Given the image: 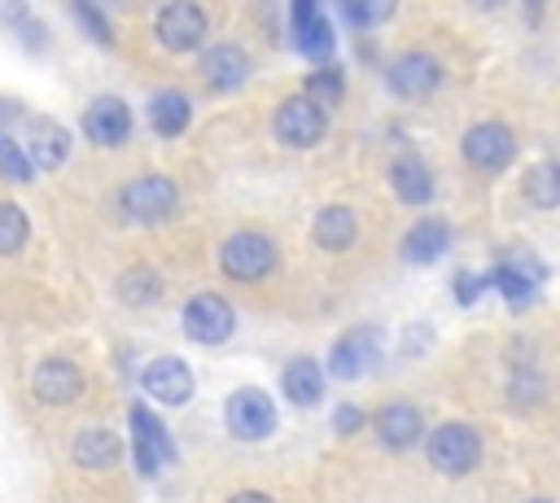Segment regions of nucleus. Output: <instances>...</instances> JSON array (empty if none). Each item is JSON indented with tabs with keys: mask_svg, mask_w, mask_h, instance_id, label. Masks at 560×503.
<instances>
[{
	"mask_svg": "<svg viewBox=\"0 0 560 503\" xmlns=\"http://www.w3.org/2000/svg\"><path fill=\"white\" fill-rule=\"evenodd\" d=\"M26 232H31V223H26L22 206L0 201V254H18L26 245Z\"/></svg>",
	"mask_w": 560,
	"mask_h": 503,
	"instance_id": "27",
	"label": "nucleus"
},
{
	"mask_svg": "<svg viewBox=\"0 0 560 503\" xmlns=\"http://www.w3.org/2000/svg\"><path fill=\"white\" fill-rule=\"evenodd\" d=\"M389 184L407 206H424L433 197V175H429V166L420 157H398L394 171H389Z\"/></svg>",
	"mask_w": 560,
	"mask_h": 503,
	"instance_id": "21",
	"label": "nucleus"
},
{
	"mask_svg": "<svg viewBox=\"0 0 560 503\" xmlns=\"http://www.w3.org/2000/svg\"><path fill=\"white\" fill-rule=\"evenodd\" d=\"M298 48L306 57H315V61H328V52H332V26H328L324 13H315L311 22L298 26Z\"/></svg>",
	"mask_w": 560,
	"mask_h": 503,
	"instance_id": "26",
	"label": "nucleus"
},
{
	"mask_svg": "<svg viewBox=\"0 0 560 503\" xmlns=\"http://www.w3.org/2000/svg\"><path fill=\"white\" fill-rule=\"evenodd\" d=\"M424 455H429V464H433L438 472L464 477V472H472V468L481 464V437H477L468 424H442V429H433Z\"/></svg>",
	"mask_w": 560,
	"mask_h": 503,
	"instance_id": "1",
	"label": "nucleus"
},
{
	"mask_svg": "<svg viewBox=\"0 0 560 503\" xmlns=\"http://www.w3.org/2000/svg\"><path fill=\"white\" fill-rule=\"evenodd\" d=\"M420 429H424V420H420V411L411 402H389V407L376 411V433L394 451H407L420 437Z\"/></svg>",
	"mask_w": 560,
	"mask_h": 503,
	"instance_id": "16",
	"label": "nucleus"
},
{
	"mask_svg": "<svg viewBox=\"0 0 560 503\" xmlns=\"http://www.w3.org/2000/svg\"><path fill=\"white\" fill-rule=\"evenodd\" d=\"M486 284H494L512 306H521V302L529 297V280H525V271H516V267H494V271L486 276Z\"/></svg>",
	"mask_w": 560,
	"mask_h": 503,
	"instance_id": "29",
	"label": "nucleus"
},
{
	"mask_svg": "<svg viewBox=\"0 0 560 503\" xmlns=\"http://www.w3.org/2000/svg\"><path fill=\"white\" fill-rule=\"evenodd\" d=\"M66 153H70V136H66L61 127H44V131H39V140L31 144V166L52 171V166H61V162H66Z\"/></svg>",
	"mask_w": 560,
	"mask_h": 503,
	"instance_id": "25",
	"label": "nucleus"
},
{
	"mask_svg": "<svg viewBox=\"0 0 560 503\" xmlns=\"http://www.w3.org/2000/svg\"><path fill=\"white\" fill-rule=\"evenodd\" d=\"M228 503H271L267 494H258V490H241V494H232Z\"/></svg>",
	"mask_w": 560,
	"mask_h": 503,
	"instance_id": "35",
	"label": "nucleus"
},
{
	"mask_svg": "<svg viewBox=\"0 0 560 503\" xmlns=\"http://www.w3.org/2000/svg\"><path fill=\"white\" fill-rule=\"evenodd\" d=\"M118 201H122V210H127L131 219H140V223H158V219L175 214L179 192H175V184H171L166 175H140V179H131V184L122 188Z\"/></svg>",
	"mask_w": 560,
	"mask_h": 503,
	"instance_id": "6",
	"label": "nucleus"
},
{
	"mask_svg": "<svg viewBox=\"0 0 560 503\" xmlns=\"http://www.w3.org/2000/svg\"><path fill=\"white\" fill-rule=\"evenodd\" d=\"M385 79L398 96H429L442 83V61L429 52H402L385 66Z\"/></svg>",
	"mask_w": 560,
	"mask_h": 503,
	"instance_id": "10",
	"label": "nucleus"
},
{
	"mask_svg": "<svg viewBox=\"0 0 560 503\" xmlns=\"http://www.w3.org/2000/svg\"><path fill=\"white\" fill-rule=\"evenodd\" d=\"M376 359H381V332L363 324V328H350L346 337H337V346L328 354V367H332L337 381H354V376L372 372Z\"/></svg>",
	"mask_w": 560,
	"mask_h": 503,
	"instance_id": "8",
	"label": "nucleus"
},
{
	"mask_svg": "<svg viewBox=\"0 0 560 503\" xmlns=\"http://www.w3.org/2000/svg\"><path fill=\"white\" fill-rule=\"evenodd\" d=\"M446 245H451V227H446V219H420L411 232H407V241H402V254L411 258V262H433V258H442L446 254Z\"/></svg>",
	"mask_w": 560,
	"mask_h": 503,
	"instance_id": "19",
	"label": "nucleus"
},
{
	"mask_svg": "<svg viewBox=\"0 0 560 503\" xmlns=\"http://www.w3.org/2000/svg\"><path fill=\"white\" fill-rule=\"evenodd\" d=\"M529 503H551V499H529Z\"/></svg>",
	"mask_w": 560,
	"mask_h": 503,
	"instance_id": "36",
	"label": "nucleus"
},
{
	"mask_svg": "<svg viewBox=\"0 0 560 503\" xmlns=\"http://www.w3.org/2000/svg\"><path fill=\"white\" fill-rule=\"evenodd\" d=\"M359 236V223H354V210L350 206H324L319 219H315V245H324L328 254H341L350 249Z\"/></svg>",
	"mask_w": 560,
	"mask_h": 503,
	"instance_id": "17",
	"label": "nucleus"
},
{
	"mask_svg": "<svg viewBox=\"0 0 560 503\" xmlns=\"http://www.w3.org/2000/svg\"><path fill=\"white\" fill-rule=\"evenodd\" d=\"M74 17H79V22H83V26L92 31V39H96V44H114V35H109L105 17H101V13L92 9V4H74Z\"/></svg>",
	"mask_w": 560,
	"mask_h": 503,
	"instance_id": "31",
	"label": "nucleus"
},
{
	"mask_svg": "<svg viewBox=\"0 0 560 503\" xmlns=\"http://www.w3.org/2000/svg\"><path fill=\"white\" fill-rule=\"evenodd\" d=\"M223 420H228V433L241 437V442H258L276 429V407L262 389H236L228 402H223Z\"/></svg>",
	"mask_w": 560,
	"mask_h": 503,
	"instance_id": "3",
	"label": "nucleus"
},
{
	"mask_svg": "<svg viewBox=\"0 0 560 503\" xmlns=\"http://www.w3.org/2000/svg\"><path fill=\"white\" fill-rule=\"evenodd\" d=\"M245 74H249V57H245L236 44H214V48L201 57V79H206V87H214V92L241 87Z\"/></svg>",
	"mask_w": 560,
	"mask_h": 503,
	"instance_id": "15",
	"label": "nucleus"
},
{
	"mask_svg": "<svg viewBox=\"0 0 560 503\" xmlns=\"http://www.w3.org/2000/svg\"><path fill=\"white\" fill-rule=\"evenodd\" d=\"M188 118H192V105L184 92H158L149 105V122L158 136H179L188 127Z\"/></svg>",
	"mask_w": 560,
	"mask_h": 503,
	"instance_id": "22",
	"label": "nucleus"
},
{
	"mask_svg": "<svg viewBox=\"0 0 560 503\" xmlns=\"http://www.w3.org/2000/svg\"><path fill=\"white\" fill-rule=\"evenodd\" d=\"M341 92H346V79H341L337 66H324V70H315V74L306 79V101H311L315 109L341 105Z\"/></svg>",
	"mask_w": 560,
	"mask_h": 503,
	"instance_id": "24",
	"label": "nucleus"
},
{
	"mask_svg": "<svg viewBox=\"0 0 560 503\" xmlns=\"http://www.w3.org/2000/svg\"><path fill=\"white\" fill-rule=\"evenodd\" d=\"M276 136L293 149H311L324 140V109H315L306 96H293L276 114Z\"/></svg>",
	"mask_w": 560,
	"mask_h": 503,
	"instance_id": "11",
	"label": "nucleus"
},
{
	"mask_svg": "<svg viewBox=\"0 0 560 503\" xmlns=\"http://www.w3.org/2000/svg\"><path fill=\"white\" fill-rule=\"evenodd\" d=\"M363 424V411L359 407H337V416H332V429L337 433H354Z\"/></svg>",
	"mask_w": 560,
	"mask_h": 503,
	"instance_id": "34",
	"label": "nucleus"
},
{
	"mask_svg": "<svg viewBox=\"0 0 560 503\" xmlns=\"http://www.w3.org/2000/svg\"><path fill=\"white\" fill-rule=\"evenodd\" d=\"M118 293H122L131 306H140V302H153V297L162 293V284H158V276H153L149 267H136V271H127V276H122Z\"/></svg>",
	"mask_w": 560,
	"mask_h": 503,
	"instance_id": "28",
	"label": "nucleus"
},
{
	"mask_svg": "<svg viewBox=\"0 0 560 503\" xmlns=\"http://www.w3.org/2000/svg\"><path fill=\"white\" fill-rule=\"evenodd\" d=\"M341 13H346V22H354V26H368V22H376V17H389V4H341Z\"/></svg>",
	"mask_w": 560,
	"mask_h": 503,
	"instance_id": "32",
	"label": "nucleus"
},
{
	"mask_svg": "<svg viewBox=\"0 0 560 503\" xmlns=\"http://www.w3.org/2000/svg\"><path fill=\"white\" fill-rule=\"evenodd\" d=\"M83 131L96 144H122L127 131H131V114H127V105L118 96H96L83 109Z\"/></svg>",
	"mask_w": 560,
	"mask_h": 503,
	"instance_id": "14",
	"label": "nucleus"
},
{
	"mask_svg": "<svg viewBox=\"0 0 560 503\" xmlns=\"http://www.w3.org/2000/svg\"><path fill=\"white\" fill-rule=\"evenodd\" d=\"M280 389H284V398H289L293 407H315L319 394H324V372H319V363H315V359H293V363L284 367V376H280Z\"/></svg>",
	"mask_w": 560,
	"mask_h": 503,
	"instance_id": "18",
	"label": "nucleus"
},
{
	"mask_svg": "<svg viewBox=\"0 0 560 503\" xmlns=\"http://www.w3.org/2000/svg\"><path fill=\"white\" fill-rule=\"evenodd\" d=\"M158 39L171 48V52H192L201 39H206V13L188 0H175L158 13Z\"/></svg>",
	"mask_w": 560,
	"mask_h": 503,
	"instance_id": "9",
	"label": "nucleus"
},
{
	"mask_svg": "<svg viewBox=\"0 0 560 503\" xmlns=\"http://www.w3.org/2000/svg\"><path fill=\"white\" fill-rule=\"evenodd\" d=\"M0 175L4 179H18V184H26L31 179V157L18 149V140H9L4 131H0Z\"/></svg>",
	"mask_w": 560,
	"mask_h": 503,
	"instance_id": "30",
	"label": "nucleus"
},
{
	"mask_svg": "<svg viewBox=\"0 0 560 503\" xmlns=\"http://www.w3.org/2000/svg\"><path fill=\"white\" fill-rule=\"evenodd\" d=\"M481 284H486L481 276H472V271H459V276H455V297H459V302L468 306V302H477V293H481Z\"/></svg>",
	"mask_w": 560,
	"mask_h": 503,
	"instance_id": "33",
	"label": "nucleus"
},
{
	"mask_svg": "<svg viewBox=\"0 0 560 503\" xmlns=\"http://www.w3.org/2000/svg\"><path fill=\"white\" fill-rule=\"evenodd\" d=\"M118 455H122V442L109 429H83L74 437V464L79 468H114Z\"/></svg>",
	"mask_w": 560,
	"mask_h": 503,
	"instance_id": "20",
	"label": "nucleus"
},
{
	"mask_svg": "<svg viewBox=\"0 0 560 503\" xmlns=\"http://www.w3.org/2000/svg\"><path fill=\"white\" fill-rule=\"evenodd\" d=\"M232 328H236V315H232L228 297H219V293H197V297H188V306H184V332H188L192 341L219 346V341L232 337Z\"/></svg>",
	"mask_w": 560,
	"mask_h": 503,
	"instance_id": "4",
	"label": "nucleus"
},
{
	"mask_svg": "<svg viewBox=\"0 0 560 503\" xmlns=\"http://www.w3.org/2000/svg\"><path fill=\"white\" fill-rule=\"evenodd\" d=\"M140 385H144L149 398H158V402H166V407H179V402L192 398V372H188L184 359H171V354H166V359H153V363L144 367Z\"/></svg>",
	"mask_w": 560,
	"mask_h": 503,
	"instance_id": "12",
	"label": "nucleus"
},
{
	"mask_svg": "<svg viewBox=\"0 0 560 503\" xmlns=\"http://www.w3.org/2000/svg\"><path fill=\"white\" fill-rule=\"evenodd\" d=\"M131 451H136V468L144 477H153L166 459H175V446H171V433L162 429V420L149 411V407H131Z\"/></svg>",
	"mask_w": 560,
	"mask_h": 503,
	"instance_id": "7",
	"label": "nucleus"
},
{
	"mask_svg": "<svg viewBox=\"0 0 560 503\" xmlns=\"http://www.w3.org/2000/svg\"><path fill=\"white\" fill-rule=\"evenodd\" d=\"M525 201L538 210L560 206V162H538L525 171Z\"/></svg>",
	"mask_w": 560,
	"mask_h": 503,
	"instance_id": "23",
	"label": "nucleus"
},
{
	"mask_svg": "<svg viewBox=\"0 0 560 503\" xmlns=\"http://www.w3.org/2000/svg\"><path fill=\"white\" fill-rule=\"evenodd\" d=\"M219 262H223V271H228L232 280L249 284V280L271 276V267H276V245H271L262 232H236V236L223 241Z\"/></svg>",
	"mask_w": 560,
	"mask_h": 503,
	"instance_id": "2",
	"label": "nucleus"
},
{
	"mask_svg": "<svg viewBox=\"0 0 560 503\" xmlns=\"http://www.w3.org/2000/svg\"><path fill=\"white\" fill-rule=\"evenodd\" d=\"M31 389H35L39 402L66 407V402H74L83 394V372L74 363H66V359H44L35 367V376H31Z\"/></svg>",
	"mask_w": 560,
	"mask_h": 503,
	"instance_id": "13",
	"label": "nucleus"
},
{
	"mask_svg": "<svg viewBox=\"0 0 560 503\" xmlns=\"http://www.w3.org/2000/svg\"><path fill=\"white\" fill-rule=\"evenodd\" d=\"M464 157H468V166L494 175L516 157V136L503 122H477L464 131Z\"/></svg>",
	"mask_w": 560,
	"mask_h": 503,
	"instance_id": "5",
	"label": "nucleus"
}]
</instances>
